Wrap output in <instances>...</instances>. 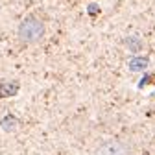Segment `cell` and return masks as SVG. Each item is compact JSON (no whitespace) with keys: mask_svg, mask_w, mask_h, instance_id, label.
<instances>
[{"mask_svg":"<svg viewBox=\"0 0 155 155\" xmlns=\"http://www.w3.org/2000/svg\"><path fill=\"white\" fill-rule=\"evenodd\" d=\"M18 39L24 45H33L39 43L45 35V22L43 18H39L37 15H30L18 24Z\"/></svg>","mask_w":155,"mask_h":155,"instance_id":"cell-1","label":"cell"},{"mask_svg":"<svg viewBox=\"0 0 155 155\" xmlns=\"http://www.w3.org/2000/svg\"><path fill=\"white\" fill-rule=\"evenodd\" d=\"M91 155H133V146L124 139H107L96 146Z\"/></svg>","mask_w":155,"mask_h":155,"instance_id":"cell-2","label":"cell"}]
</instances>
